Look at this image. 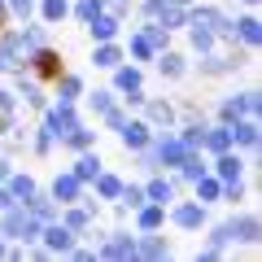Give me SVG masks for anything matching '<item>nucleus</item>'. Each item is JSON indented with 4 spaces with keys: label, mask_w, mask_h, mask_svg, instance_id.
<instances>
[{
    "label": "nucleus",
    "mask_w": 262,
    "mask_h": 262,
    "mask_svg": "<svg viewBox=\"0 0 262 262\" xmlns=\"http://www.w3.org/2000/svg\"><path fill=\"white\" fill-rule=\"evenodd\" d=\"M39 232H44V223H39L35 214H31L27 206H9L0 210V236L5 241H18V245H35Z\"/></svg>",
    "instance_id": "obj_1"
},
{
    "label": "nucleus",
    "mask_w": 262,
    "mask_h": 262,
    "mask_svg": "<svg viewBox=\"0 0 262 262\" xmlns=\"http://www.w3.org/2000/svg\"><path fill=\"white\" fill-rule=\"evenodd\" d=\"M166 219L175 227H184V232H201V227H206V206H201L196 196H192V201H179V196H175V201L166 206Z\"/></svg>",
    "instance_id": "obj_2"
},
{
    "label": "nucleus",
    "mask_w": 262,
    "mask_h": 262,
    "mask_svg": "<svg viewBox=\"0 0 262 262\" xmlns=\"http://www.w3.org/2000/svg\"><path fill=\"white\" fill-rule=\"evenodd\" d=\"M27 61H31V75H35V79H57V75L66 70V66H61V57H57V48H48V44L31 48V53H27Z\"/></svg>",
    "instance_id": "obj_3"
},
{
    "label": "nucleus",
    "mask_w": 262,
    "mask_h": 262,
    "mask_svg": "<svg viewBox=\"0 0 262 262\" xmlns=\"http://www.w3.org/2000/svg\"><path fill=\"white\" fill-rule=\"evenodd\" d=\"M96 258H136V236L131 232H110V236H101L96 241Z\"/></svg>",
    "instance_id": "obj_4"
},
{
    "label": "nucleus",
    "mask_w": 262,
    "mask_h": 262,
    "mask_svg": "<svg viewBox=\"0 0 262 262\" xmlns=\"http://www.w3.org/2000/svg\"><path fill=\"white\" fill-rule=\"evenodd\" d=\"M39 241H44V249L53 253V258H57V253L66 258V253H70V245H75V232H70V227H66L61 219H48V223H44V232H39Z\"/></svg>",
    "instance_id": "obj_5"
},
{
    "label": "nucleus",
    "mask_w": 262,
    "mask_h": 262,
    "mask_svg": "<svg viewBox=\"0 0 262 262\" xmlns=\"http://www.w3.org/2000/svg\"><path fill=\"white\" fill-rule=\"evenodd\" d=\"M140 110H144V122H149L153 131H158V127L170 131V127L179 122V105H175V101H153V96H144Z\"/></svg>",
    "instance_id": "obj_6"
},
{
    "label": "nucleus",
    "mask_w": 262,
    "mask_h": 262,
    "mask_svg": "<svg viewBox=\"0 0 262 262\" xmlns=\"http://www.w3.org/2000/svg\"><path fill=\"white\" fill-rule=\"evenodd\" d=\"M48 192H53V201H57V206H70V201H83L88 184L75 175V170H61V175L53 179V188H48Z\"/></svg>",
    "instance_id": "obj_7"
},
{
    "label": "nucleus",
    "mask_w": 262,
    "mask_h": 262,
    "mask_svg": "<svg viewBox=\"0 0 262 262\" xmlns=\"http://www.w3.org/2000/svg\"><path fill=\"white\" fill-rule=\"evenodd\" d=\"M227 227H232V241H241V245H258V236H262V223H258V210H241V214H232L227 219Z\"/></svg>",
    "instance_id": "obj_8"
},
{
    "label": "nucleus",
    "mask_w": 262,
    "mask_h": 262,
    "mask_svg": "<svg viewBox=\"0 0 262 262\" xmlns=\"http://www.w3.org/2000/svg\"><path fill=\"white\" fill-rule=\"evenodd\" d=\"M153 136H158V131H153L144 118H127V122L118 127V140H122V149H131V153H140L144 144L153 140Z\"/></svg>",
    "instance_id": "obj_9"
},
{
    "label": "nucleus",
    "mask_w": 262,
    "mask_h": 262,
    "mask_svg": "<svg viewBox=\"0 0 262 262\" xmlns=\"http://www.w3.org/2000/svg\"><path fill=\"white\" fill-rule=\"evenodd\" d=\"M175 196H179V179H170V175H162V170H153V175H149V184H144V201L170 206Z\"/></svg>",
    "instance_id": "obj_10"
},
{
    "label": "nucleus",
    "mask_w": 262,
    "mask_h": 262,
    "mask_svg": "<svg viewBox=\"0 0 262 262\" xmlns=\"http://www.w3.org/2000/svg\"><path fill=\"white\" fill-rule=\"evenodd\" d=\"M262 39V22L253 18V13H245V18H232V48L245 44V53H253Z\"/></svg>",
    "instance_id": "obj_11"
},
{
    "label": "nucleus",
    "mask_w": 262,
    "mask_h": 262,
    "mask_svg": "<svg viewBox=\"0 0 262 262\" xmlns=\"http://www.w3.org/2000/svg\"><path fill=\"white\" fill-rule=\"evenodd\" d=\"M258 118H236L232 122V149H249V158H258Z\"/></svg>",
    "instance_id": "obj_12"
},
{
    "label": "nucleus",
    "mask_w": 262,
    "mask_h": 262,
    "mask_svg": "<svg viewBox=\"0 0 262 262\" xmlns=\"http://www.w3.org/2000/svg\"><path fill=\"white\" fill-rule=\"evenodd\" d=\"M170 241L166 236H158V232H140L136 236V258H170Z\"/></svg>",
    "instance_id": "obj_13"
},
{
    "label": "nucleus",
    "mask_w": 262,
    "mask_h": 262,
    "mask_svg": "<svg viewBox=\"0 0 262 262\" xmlns=\"http://www.w3.org/2000/svg\"><path fill=\"white\" fill-rule=\"evenodd\" d=\"M162 223H166V206H158V201H140L136 206V232H158Z\"/></svg>",
    "instance_id": "obj_14"
},
{
    "label": "nucleus",
    "mask_w": 262,
    "mask_h": 262,
    "mask_svg": "<svg viewBox=\"0 0 262 262\" xmlns=\"http://www.w3.org/2000/svg\"><path fill=\"white\" fill-rule=\"evenodd\" d=\"M13 75H18V96L31 105V110H44L48 96H44V88H39V79H35V75H27V70H13Z\"/></svg>",
    "instance_id": "obj_15"
},
{
    "label": "nucleus",
    "mask_w": 262,
    "mask_h": 262,
    "mask_svg": "<svg viewBox=\"0 0 262 262\" xmlns=\"http://www.w3.org/2000/svg\"><path fill=\"white\" fill-rule=\"evenodd\" d=\"M214 170H210V175H214V179H241L245 175V170H249V166H245V158H241V153H236V149H227V153H214Z\"/></svg>",
    "instance_id": "obj_16"
},
{
    "label": "nucleus",
    "mask_w": 262,
    "mask_h": 262,
    "mask_svg": "<svg viewBox=\"0 0 262 262\" xmlns=\"http://www.w3.org/2000/svg\"><path fill=\"white\" fill-rule=\"evenodd\" d=\"M88 31H92V39H96V44H105V39H118V31H122V18H114L110 9H101L92 22H88Z\"/></svg>",
    "instance_id": "obj_17"
},
{
    "label": "nucleus",
    "mask_w": 262,
    "mask_h": 262,
    "mask_svg": "<svg viewBox=\"0 0 262 262\" xmlns=\"http://www.w3.org/2000/svg\"><path fill=\"white\" fill-rule=\"evenodd\" d=\"M53 83H57V101L79 105V96H83V75H75V70H61Z\"/></svg>",
    "instance_id": "obj_18"
},
{
    "label": "nucleus",
    "mask_w": 262,
    "mask_h": 262,
    "mask_svg": "<svg viewBox=\"0 0 262 262\" xmlns=\"http://www.w3.org/2000/svg\"><path fill=\"white\" fill-rule=\"evenodd\" d=\"M57 144H61V149H70V153H83V149H92V144H96V131L88 127V122H75V127L66 131Z\"/></svg>",
    "instance_id": "obj_19"
},
{
    "label": "nucleus",
    "mask_w": 262,
    "mask_h": 262,
    "mask_svg": "<svg viewBox=\"0 0 262 262\" xmlns=\"http://www.w3.org/2000/svg\"><path fill=\"white\" fill-rule=\"evenodd\" d=\"M22 206H27L31 214L39 219V223H48V219H57V210H61V206L53 201V192H39V188H35L31 196H27V201H22Z\"/></svg>",
    "instance_id": "obj_20"
},
{
    "label": "nucleus",
    "mask_w": 262,
    "mask_h": 262,
    "mask_svg": "<svg viewBox=\"0 0 262 262\" xmlns=\"http://www.w3.org/2000/svg\"><path fill=\"white\" fill-rule=\"evenodd\" d=\"M70 170H75V175L83 179V184H92V179L105 170V162H101V153H96V149H83V153L75 158V166H70Z\"/></svg>",
    "instance_id": "obj_21"
},
{
    "label": "nucleus",
    "mask_w": 262,
    "mask_h": 262,
    "mask_svg": "<svg viewBox=\"0 0 262 262\" xmlns=\"http://www.w3.org/2000/svg\"><path fill=\"white\" fill-rule=\"evenodd\" d=\"M158 70H162V79H184L188 75V61H184V53H170V48H162L158 57Z\"/></svg>",
    "instance_id": "obj_22"
},
{
    "label": "nucleus",
    "mask_w": 262,
    "mask_h": 262,
    "mask_svg": "<svg viewBox=\"0 0 262 262\" xmlns=\"http://www.w3.org/2000/svg\"><path fill=\"white\" fill-rule=\"evenodd\" d=\"M140 83H144V75H140V66H136V61H131V66H122V61L114 66V92H118V96L131 92V88H140Z\"/></svg>",
    "instance_id": "obj_23"
},
{
    "label": "nucleus",
    "mask_w": 262,
    "mask_h": 262,
    "mask_svg": "<svg viewBox=\"0 0 262 262\" xmlns=\"http://www.w3.org/2000/svg\"><path fill=\"white\" fill-rule=\"evenodd\" d=\"M35 13H39V22H44V27H57V22L70 18V0H39Z\"/></svg>",
    "instance_id": "obj_24"
},
{
    "label": "nucleus",
    "mask_w": 262,
    "mask_h": 262,
    "mask_svg": "<svg viewBox=\"0 0 262 262\" xmlns=\"http://www.w3.org/2000/svg\"><path fill=\"white\" fill-rule=\"evenodd\" d=\"M184 31H188V39H192V53H214L219 48V35L210 27H201V22H188Z\"/></svg>",
    "instance_id": "obj_25"
},
{
    "label": "nucleus",
    "mask_w": 262,
    "mask_h": 262,
    "mask_svg": "<svg viewBox=\"0 0 262 262\" xmlns=\"http://www.w3.org/2000/svg\"><path fill=\"white\" fill-rule=\"evenodd\" d=\"M118 61H122L118 39H105V44H96V48H92V66H96V70H114Z\"/></svg>",
    "instance_id": "obj_26"
},
{
    "label": "nucleus",
    "mask_w": 262,
    "mask_h": 262,
    "mask_svg": "<svg viewBox=\"0 0 262 262\" xmlns=\"http://www.w3.org/2000/svg\"><path fill=\"white\" fill-rule=\"evenodd\" d=\"M196 201H201V206H214V201H219V196H223V179H214V175H210V170H206V175H201V179H196Z\"/></svg>",
    "instance_id": "obj_27"
},
{
    "label": "nucleus",
    "mask_w": 262,
    "mask_h": 262,
    "mask_svg": "<svg viewBox=\"0 0 262 262\" xmlns=\"http://www.w3.org/2000/svg\"><path fill=\"white\" fill-rule=\"evenodd\" d=\"M127 53L136 57V66H144V61H153V57H158V48H153V39L144 35V31H136V35L127 39Z\"/></svg>",
    "instance_id": "obj_28"
},
{
    "label": "nucleus",
    "mask_w": 262,
    "mask_h": 262,
    "mask_svg": "<svg viewBox=\"0 0 262 262\" xmlns=\"http://www.w3.org/2000/svg\"><path fill=\"white\" fill-rule=\"evenodd\" d=\"M92 188H96V201H118L122 179H118V175H110V170H101V175L92 179Z\"/></svg>",
    "instance_id": "obj_29"
},
{
    "label": "nucleus",
    "mask_w": 262,
    "mask_h": 262,
    "mask_svg": "<svg viewBox=\"0 0 262 262\" xmlns=\"http://www.w3.org/2000/svg\"><path fill=\"white\" fill-rule=\"evenodd\" d=\"M83 96H88V110H92L96 118L110 114L114 105H118V92H114V88H96V92H83Z\"/></svg>",
    "instance_id": "obj_30"
},
{
    "label": "nucleus",
    "mask_w": 262,
    "mask_h": 262,
    "mask_svg": "<svg viewBox=\"0 0 262 262\" xmlns=\"http://www.w3.org/2000/svg\"><path fill=\"white\" fill-rule=\"evenodd\" d=\"M13 31H18V44H22V53H31V48L48 44V27H44V22H35V27H13Z\"/></svg>",
    "instance_id": "obj_31"
},
{
    "label": "nucleus",
    "mask_w": 262,
    "mask_h": 262,
    "mask_svg": "<svg viewBox=\"0 0 262 262\" xmlns=\"http://www.w3.org/2000/svg\"><path fill=\"white\" fill-rule=\"evenodd\" d=\"M5 188H9V192H13V201H18V206H22V201H27V196L31 192H35V179H31V175H18V170H9V179H5Z\"/></svg>",
    "instance_id": "obj_32"
},
{
    "label": "nucleus",
    "mask_w": 262,
    "mask_h": 262,
    "mask_svg": "<svg viewBox=\"0 0 262 262\" xmlns=\"http://www.w3.org/2000/svg\"><path fill=\"white\" fill-rule=\"evenodd\" d=\"M206 245H210V249H219V253H227V245H236V241H232V227H227V219H223V223H214V227L206 232Z\"/></svg>",
    "instance_id": "obj_33"
},
{
    "label": "nucleus",
    "mask_w": 262,
    "mask_h": 262,
    "mask_svg": "<svg viewBox=\"0 0 262 262\" xmlns=\"http://www.w3.org/2000/svg\"><path fill=\"white\" fill-rule=\"evenodd\" d=\"M219 122H236V118H245V105H241V92L236 96H227V101H219Z\"/></svg>",
    "instance_id": "obj_34"
},
{
    "label": "nucleus",
    "mask_w": 262,
    "mask_h": 262,
    "mask_svg": "<svg viewBox=\"0 0 262 262\" xmlns=\"http://www.w3.org/2000/svg\"><path fill=\"white\" fill-rule=\"evenodd\" d=\"M101 9H105V0H75V9H70V13H75V18L88 27V22H92Z\"/></svg>",
    "instance_id": "obj_35"
},
{
    "label": "nucleus",
    "mask_w": 262,
    "mask_h": 262,
    "mask_svg": "<svg viewBox=\"0 0 262 262\" xmlns=\"http://www.w3.org/2000/svg\"><path fill=\"white\" fill-rule=\"evenodd\" d=\"M144 201V184H122V192H118V206L122 210H136Z\"/></svg>",
    "instance_id": "obj_36"
},
{
    "label": "nucleus",
    "mask_w": 262,
    "mask_h": 262,
    "mask_svg": "<svg viewBox=\"0 0 262 262\" xmlns=\"http://www.w3.org/2000/svg\"><path fill=\"white\" fill-rule=\"evenodd\" d=\"M35 5L39 0H9V18L13 22H31L35 18Z\"/></svg>",
    "instance_id": "obj_37"
},
{
    "label": "nucleus",
    "mask_w": 262,
    "mask_h": 262,
    "mask_svg": "<svg viewBox=\"0 0 262 262\" xmlns=\"http://www.w3.org/2000/svg\"><path fill=\"white\" fill-rule=\"evenodd\" d=\"M31 149H35L39 158H44V153H53V149H57V140H53V131H48L44 122H39V127H35V140H31Z\"/></svg>",
    "instance_id": "obj_38"
},
{
    "label": "nucleus",
    "mask_w": 262,
    "mask_h": 262,
    "mask_svg": "<svg viewBox=\"0 0 262 262\" xmlns=\"http://www.w3.org/2000/svg\"><path fill=\"white\" fill-rule=\"evenodd\" d=\"M241 105H245V118H258V110H262L258 88H245V92H241Z\"/></svg>",
    "instance_id": "obj_39"
},
{
    "label": "nucleus",
    "mask_w": 262,
    "mask_h": 262,
    "mask_svg": "<svg viewBox=\"0 0 262 262\" xmlns=\"http://www.w3.org/2000/svg\"><path fill=\"white\" fill-rule=\"evenodd\" d=\"M127 118H131V114L122 110V105H114L110 114H101V122H105V127H110V131H118V127H122V122H127Z\"/></svg>",
    "instance_id": "obj_40"
},
{
    "label": "nucleus",
    "mask_w": 262,
    "mask_h": 262,
    "mask_svg": "<svg viewBox=\"0 0 262 262\" xmlns=\"http://www.w3.org/2000/svg\"><path fill=\"white\" fill-rule=\"evenodd\" d=\"M0 114H18V92L0 88Z\"/></svg>",
    "instance_id": "obj_41"
},
{
    "label": "nucleus",
    "mask_w": 262,
    "mask_h": 262,
    "mask_svg": "<svg viewBox=\"0 0 262 262\" xmlns=\"http://www.w3.org/2000/svg\"><path fill=\"white\" fill-rule=\"evenodd\" d=\"M162 5H166V0H140V13H144V22H158Z\"/></svg>",
    "instance_id": "obj_42"
},
{
    "label": "nucleus",
    "mask_w": 262,
    "mask_h": 262,
    "mask_svg": "<svg viewBox=\"0 0 262 262\" xmlns=\"http://www.w3.org/2000/svg\"><path fill=\"white\" fill-rule=\"evenodd\" d=\"M9 22H13L9 18V0H0V27H9Z\"/></svg>",
    "instance_id": "obj_43"
},
{
    "label": "nucleus",
    "mask_w": 262,
    "mask_h": 262,
    "mask_svg": "<svg viewBox=\"0 0 262 262\" xmlns=\"http://www.w3.org/2000/svg\"><path fill=\"white\" fill-rule=\"evenodd\" d=\"M9 170H13V166H9V162H5V158H0V184L9 179Z\"/></svg>",
    "instance_id": "obj_44"
},
{
    "label": "nucleus",
    "mask_w": 262,
    "mask_h": 262,
    "mask_svg": "<svg viewBox=\"0 0 262 262\" xmlns=\"http://www.w3.org/2000/svg\"><path fill=\"white\" fill-rule=\"evenodd\" d=\"M5 249H9V245H5V236H0V258H5Z\"/></svg>",
    "instance_id": "obj_45"
},
{
    "label": "nucleus",
    "mask_w": 262,
    "mask_h": 262,
    "mask_svg": "<svg viewBox=\"0 0 262 262\" xmlns=\"http://www.w3.org/2000/svg\"><path fill=\"white\" fill-rule=\"evenodd\" d=\"M241 5H249V9H258V0H241Z\"/></svg>",
    "instance_id": "obj_46"
}]
</instances>
